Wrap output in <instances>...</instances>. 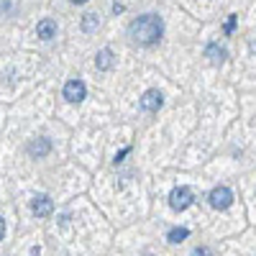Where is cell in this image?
Returning <instances> with one entry per match:
<instances>
[{
    "instance_id": "cell-1",
    "label": "cell",
    "mask_w": 256,
    "mask_h": 256,
    "mask_svg": "<svg viewBox=\"0 0 256 256\" xmlns=\"http://www.w3.org/2000/svg\"><path fill=\"white\" fill-rule=\"evenodd\" d=\"M162 34H164V20L156 13L138 16V18L131 20V26H128V36H131V41L138 46H154L162 38Z\"/></svg>"
},
{
    "instance_id": "cell-2",
    "label": "cell",
    "mask_w": 256,
    "mask_h": 256,
    "mask_svg": "<svg viewBox=\"0 0 256 256\" xmlns=\"http://www.w3.org/2000/svg\"><path fill=\"white\" fill-rule=\"evenodd\" d=\"M208 202H210V208L212 210H228L230 205H233V192H230V187H212L210 190V195H208Z\"/></svg>"
},
{
    "instance_id": "cell-3",
    "label": "cell",
    "mask_w": 256,
    "mask_h": 256,
    "mask_svg": "<svg viewBox=\"0 0 256 256\" xmlns=\"http://www.w3.org/2000/svg\"><path fill=\"white\" fill-rule=\"evenodd\" d=\"M192 200H195V195H192L190 187H174L172 192H169V208H172L174 212H182L192 205Z\"/></svg>"
},
{
    "instance_id": "cell-4",
    "label": "cell",
    "mask_w": 256,
    "mask_h": 256,
    "mask_svg": "<svg viewBox=\"0 0 256 256\" xmlns=\"http://www.w3.org/2000/svg\"><path fill=\"white\" fill-rule=\"evenodd\" d=\"M84 95H88V88H84L82 80H70L64 84V100L67 102H82Z\"/></svg>"
},
{
    "instance_id": "cell-5",
    "label": "cell",
    "mask_w": 256,
    "mask_h": 256,
    "mask_svg": "<svg viewBox=\"0 0 256 256\" xmlns=\"http://www.w3.org/2000/svg\"><path fill=\"white\" fill-rule=\"evenodd\" d=\"M162 102H164V95L159 90H146L144 98H141V110L146 113H156L162 108Z\"/></svg>"
},
{
    "instance_id": "cell-6",
    "label": "cell",
    "mask_w": 256,
    "mask_h": 256,
    "mask_svg": "<svg viewBox=\"0 0 256 256\" xmlns=\"http://www.w3.org/2000/svg\"><path fill=\"white\" fill-rule=\"evenodd\" d=\"M31 210H34V216L46 218V216H52V210H54V200L49 195H36L34 202H31Z\"/></svg>"
},
{
    "instance_id": "cell-7",
    "label": "cell",
    "mask_w": 256,
    "mask_h": 256,
    "mask_svg": "<svg viewBox=\"0 0 256 256\" xmlns=\"http://www.w3.org/2000/svg\"><path fill=\"white\" fill-rule=\"evenodd\" d=\"M36 36L41 41H52L56 36V20L54 18H44V20H38L36 24Z\"/></svg>"
},
{
    "instance_id": "cell-8",
    "label": "cell",
    "mask_w": 256,
    "mask_h": 256,
    "mask_svg": "<svg viewBox=\"0 0 256 256\" xmlns=\"http://www.w3.org/2000/svg\"><path fill=\"white\" fill-rule=\"evenodd\" d=\"M49 152H52V141H49V138H44V136L28 144V154H31L34 159H44Z\"/></svg>"
},
{
    "instance_id": "cell-9",
    "label": "cell",
    "mask_w": 256,
    "mask_h": 256,
    "mask_svg": "<svg viewBox=\"0 0 256 256\" xmlns=\"http://www.w3.org/2000/svg\"><path fill=\"white\" fill-rule=\"evenodd\" d=\"M205 56H208L210 64H223V62L228 59V52H226V46H220V44H208V46H205Z\"/></svg>"
},
{
    "instance_id": "cell-10",
    "label": "cell",
    "mask_w": 256,
    "mask_h": 256,
    "mask_svg": "<svg viewBox=\"0 0 256 256\" xmlns=\"http://www.w3.org/2000/svg\"><path fill=\"white\" fill-rule=\"evenodd\" d=\"M113 64H116V56H113V52H110V49H100V52L95 54V67H98L100 72L113 70Z\"/></svg>"
},
{
    "instance_id": "cell-11",
    "label": "cell",
    "mask_w": 256,
    "mask_h": 256,
    "mask_svg": "<svg viewBox=\"0 0 256 256\" xmlns=\"http://www.w3.org/2000/svg\"><path fill=\"white\" fill-rule=\"evenodd\" d=\"M98 26H100V16H98V13H84V16H82V31H84V34L98 31Z\"/></svg>"
},
{
    "instance_id": "cell-12",
    "label": "cell",
    "mask_w": 256,
    "mask_h": 256,
    "mask_svg": "<svg viewBox=\"0 0 256 256\" xmlns=\"http://www.w3.org/2000/svg\"><path fill=\"white\" fill-rule=\"evenodd\" d=\"M187 236H190L187 228H172V230L166 233V241H169V244H180V241H184Z\"/></svg>"
},
{
    "instance_id": "cell-13",
    "label": "cell",
    "mask_w": 256,
    "mask_h": 256,
    "mask_svg": "<svg viewBox=\"0 0 256 256\" xmlns=\"http://www.w3.org/2000/svg\"><path fill=\"white\" fill-rule=\"evenodd\" d=\"M192 256H212V251H210V248H205V246H198L195 251H192Z\"/></svg>"
},
{
    "instance_id": "cell-14",
    "label": "cell",
    "mask_w": 256,
    "mask_h": 256,
    "mask_svg": "<svg viewBox=\"0 0 256 256\" xmlns=\"http://www.w3.org/2000/svg\"><path fill=\"white\" fill-rule=\"evenodd\" d=\"M128 152H131V146H126L123 152H118V154H116V164H118V162H123V156H126Z\"/></svg>"
},
{
    "instance_id": "cell-15",
    "label": "cell",
    "mask_w": 256,
    "mask_h": 256,
    "mask_svg": "<svg viewBox=\"0 0 256 256\" xmlns=\"http://www.w3.org/2000/svg\"><path fill=\"white\" fill-rule=\"evenodd\" d=\"M233 26H236V16H230V18H228V24H226V31L230 34V31H233Z\"/></svg>"
},
{
    "instance_id": "cell-16",
    "label": "cell",
    "mask_w": 256,
    "mask_h": 256,
    "mask_svg": "<svg viewBox=\"0 0 256 256\" xmlns=\"http://www.w3.org/2000/svg\"><path fill=\"white\" fill-rule=\"evenodd\" d=\"M3 238H6V220L0 218V241H3Z\"/></svg>"
},
{
    "instance_id": "cell-17",
    "label": "cell",
    "mask_w": 256,
    "mask_h": 256,
    "mask_svg": "<svg viewBox=\"0 0 256 256\" xmlns=\"http://www.w3.org/2000/svg\"><path fill=\"white\" fill-rule=\"evenodd\" d=\"M70 3H74V6H84L88 0H70Z\"/></svg>"
}]
</instances>
